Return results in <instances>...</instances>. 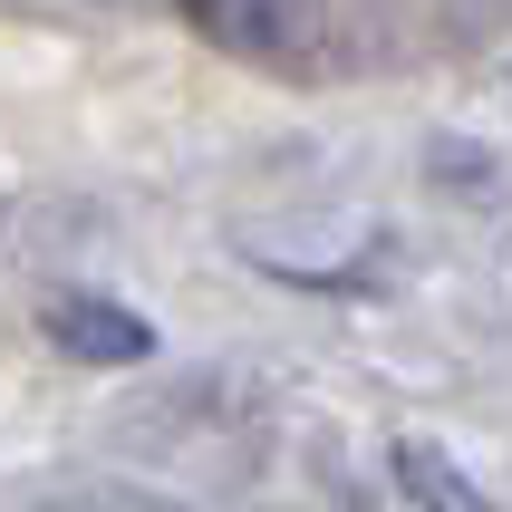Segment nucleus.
<instances>
[{
  "instance_id": "1",
  "label": "nucleus",
  "mask_w": 512,
  "mask_h": 512,
  "mask_svg": "<svg viewBox=\"0 0 512 512\" xmlns=\"http://www.w3.org/2000/svg\"><path fill=\"white\" fill-rule=\"evenodd\" d=\"M194 39H213L223 58H252V68H281V58L319 49V0H174Z\"/></svg>"
},
{
  "instance_id": "2",
  "label": "nucleus",
  "mask_w": 512,
  "mask_h": 512,
  "mask_svg": "<svg viewBox=\"0 0 512 512\" xmlns=\"http://www.w3.org/2000/svg\"><path fill=\"white\" fill-rule=\"evenodd\" d=\"M49 348L58 358H87V368H136V358H155V319L126 310V300H97V290H58Z\"/></svg>"
},
{
  "instance_id": "3",
  "label": "nucleus",
  "mask_w": 512,
  "mask_h": 512,
  "mask_svg": "<svg viewBox=\"0 0 512 512\" xmlns=\"http://www.w3.org/2000/svg\"><path fill=\"white\" fill-rule=\"evenodd\" d=\"M397 484H406V503H416V512H503L455 455H435V445H416V435L397 445Z\"/></svg>"
}]
</instances>
